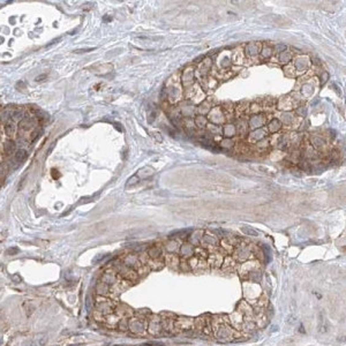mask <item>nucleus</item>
I'll use <instances>...</instances> for the list:
<instances>
[{"label":"nucleus","mask_w":346,"mask_h":346,"mask_svg":"<svg viewBox=\"0 0 346 346\" xmlns=\"http://www.w3.org/2000/svg\"><path fill=\"white\" fill-rule=\"evenodd\" d=\"M37 125V121L36 119L30 118V117H24L19 123V128L20 130H24V132H28V130H31L33 128L36 127Z\"/></svg>","instance_id":"f257e3e1"},{"label":"nucleus","mask_w":346,"mask_h":346,"mask_svg":"<svg viewBox=\"0 0 346 346\" xmlns=\"http://www.w3.org/2000/svg\"><path fill=\"white\" fill-rule=\"evenodd\" d=\"M0 344H1V339H0Z\"/></svg>","instance_id":"2eb2a0df"},{"label":"nucleus","mask_w":346,"mask_h":346,"mask_svg":"<svg viewBox=\"0 0 346 346\" xmlns=\"http://www.w3.org/2000/svg\"><path fill=\"white\" fill-rule=\"evenodd\" d=\"M8 172V167L6 165L5 163H1L0 164V179H4V177L7 174Z\"/></svg>","instance_id":"423d86ee"},{"label":"nucleus","mask_w":346,"mask_h":346,"mask_svg":"<svg viewBox=\"0 0 346 346\" xmlns=\"http://www.w3.org/2000/svg\"><path fill=\"white\" fill-rule=\"evenodd\" d=\"M17 251H19L17 248H10V249H8V254H10V255H15Z\"/></svg>","instance_id":"9d476101"},{"label":"nucleus","mask_w":346,"mask_h":346,"mask_svg":"<svg viewBox=\"0 0 346 346\" xmlns=\"http://www.w3.org/2000/svg\"><path fill=\"white\" fill-rule=\"evenodd\" d=\"M91 308H92V300H91L90 295H87V298H85V309H87V312L89 313L91 310Z\"/></svg>","instance_id":"0eeeda50"},{"label":"nucleus","mask_w":346,"mask_h":346,"mask_svg":"<svg viewBox=\"0 0 346 346\" xmlns=\"http://www.w3.org/2000/svg\"><path fill=\"white\" fill-rule=\"evenodd\" d=\"M89 51H92V49H83V50H75L74 52H75V53H81V52H89Z\"/></svg>","instance_id":"9b49d317"},{"label":"nucleus","mask_w":346,"mask_h":346,"mask_svg":"<svg viewBox=\"0 0 346 346\" xmlns=\"http://www.w3.org/2000/svg\"><path fill=\"white\" fill-rule=\"evenodd\" d=\"M2 184H4V179H0V188H1V186H2Z\"/></svg>","instance_id":"f8f14e48"},{"label":"nucleus","mask_w":346,"mask_h":346,"mask_svg":"<svg viewBox=\"0 0 346 346\" xmlns=\"http://www.w3.org/2000/svg\"><path fill=\"white\" fill-rule=\"evenodd\" d=\"M128 327H129V329H130L132 331L136 332V333H141V332H143L144 329H146V327H144V324L142 323L141 320H133L132 322L128 324Z\"/></svg>","instance_id":"7ed1b4c3"},{"label":"nucleus","mask_w":346,"mask_h":346,"mask_svg":"<svg viewBox=\"0 0 346 346\" xmlns=\"http://www.w3.org/2000/svg\"><path fill=\"white\" fill-rule=\"evenodd\" d=\"M15 149H16V144L13 140H6L5 142L2 143V150L5 152L6 155H10L15 152Z\"/></svg>","instance_id":"39448f33"},{"label":"nucleus","mask_w":346,"mask_h":346,"mask_svg":"<svg viewBox=\"0 0 346 346\" xmlns=\"http://www.w3.org/2000/svg\"><path fill=\"white\" fill-rule=\"evenodd\" d=\"M27 158V151L23 150V149H19L17 151H15V156L13 158V161H10V164L13 165V167H16V166L21 164L22 161Z\"/></svg>","instance_id":"f03ea898"},{"label":"nucleus","mask_w":346,"mask_h":346,"mask_svg":"<svg viewBox=\"0 0 346 346\" xmlns=\"http://www.w3.org/2000/svg\"><path fill=\"white\" fill-rule=\"evenodd\" d=\"M1 143V142H0ZM1 149H2V147H1V144H0V155H1Z\"/></svg>","instance_id":"ddd939ff"},{"label":"nucleus","mask_w":346,"mask_h":346,"mask_svg":"<svg viewBox=\"0 0 346 346\" xmlns=\"http://www.w3.org/2000/svg\"><path fill=\"white\" fill-rule=\"evenodd\" d=\"M25 180H27V176H24L23 178L21 179V181H20V184H19V186H17V189L21 190V189H22V188H23L24 184H25Z\"/></svg>","instance_id":"6e6552de"},{"label":"nucleus","mask_w":346,"mask_h":346,"mask_svg":"<svg viewBox=\"0 0 346 346\" xmlns=\"http://www.w3.org/2000/svg\"><path fill=\"white\" fill-rule=\"evenodd\" d=\"M16 129H17V127H16V123H15L14 120H8L7 122H6L5 125V133L10 136V138H13L15 135V133H16Z\"/></svg>","instance_id":"20e7f679"},{"label":"nucleus","mask_w":346,"mask_h":346,"mask_svg":"<svg viewBox=\"0 0 346 346\" xmlns=\"http://www.w3.org/2000/svg\"><path fill=\"white\" fill-rule=\"evenodd\" d=\"M71 346H81L80 344H75V345H71Z\"/></svg>","instance_id":"4468645a"},{"label":"nucleus","mask_w":346,"mask_h":346,"mask_svg":"<svg viewBox=\"0 0 346 346\" xmlns=\"http://www.w3.org/2000/svg\"><path fill=\"white\" fill-rule=\"evenodd\" d=\"M45 79H46V74H42V75L36 76L35 80H36V82H42V81H44Z\"/></svg>","instance_id":"1a4fd4ad"}]
</instances>
